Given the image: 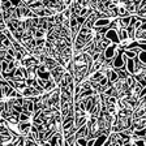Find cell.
Listing matches in <instances>:
<instances>
[{
	"instance_id": "obj_31",
	"label": "cell",
	"mask_w": 146,
	"mask_h": 146,
	"mask_svg": "<svg viewBox=\"0 0 146 146\" xmlns=\"http://www.w3.org/2000/svg\"><path fill=\"white\" fill-rule=\"evenodd\" d=\"M13 110L17 111V112H22V111H24V110H22V106H20V104H13Z\"/></svg>"
},
{
	"instance_id": "obj_34",
	"label": "cell",
	"mask_w": 146,
	"mask_h": 146,
	"mask_svg": "<svg viewBox=\"0 0 146 146\" xmlns=\"http://www.w3.org/2000/svg\"><path fill=\"white\" fill-rule=\"evenodd\" d=\"M3 107H4V102H1V100H0V110L3 108Z\"/></svg>"
},
{
	"instance_id": "obj_3",
	"label": "cell",
	"mask_w": 146,
	"mask_h": 146,
	"mask_svg": "<svg viewBox=\"0 0 146 146\" xmlns=\"http://www.w3.org/2000/svg\"><path fill=\"white\" fill-rule=\"evenodd\" d=\"M43 64L46 65L47 70H51V69H54L55 67H58V65H59L58 61L55 60L54 58H51V56H46V58H44V61H43Z\"/></svg>"
},
{
	"instance_id": "obj_4",
	"label": "cell",
	"mask_w": 146,
	"mask_h": 146,
	"mask_svg": "<svg viewBox=\"0 0 146 146\" xmlns=\"http://www.w3.org/2000/svg\"><path fill=\"white\" fill-rule=\"evenodd\" d=\"M125 69L129 74H133L134 73V63H133V59L128 58L127 61H125Z\"/></svg>"
},
{
	"instance_id": "obj_26",
	"label": "cell",
	"mask_w": 146,
	"mask_h": 146,
	"mask_svg": "<svg viewBox=\"0 0 146 146\" xmlns=\"http://www.w3.org/2000/svg\"><path fill=\"white\" fill-rule=\"evenodd\" d=\"M93 25H94V24H93V22H91L90 20H88V18H86L85 22H84V24H82L81 26H85V27H88V29H93Z\"/></svg>"
},
{
	"instance_id": "obj_20",
	"label": "cell",
	"mask_w": 146,
	"mask_h": 146,
	"mask_svg": "<svg viewBox=\"0 0 146 146\" xmlns=\"http://www.w3.org/2000/svg\"><path fill=\"white\" fill-rule=\"evenodd\" d=\"M18 121H30V116L26 112H20L18 115Z\"/></svg>"
},
{
	"instance_id": "obj_10",
	"label": "cell",
	"mask_w": 146,
	"mask_h": 146,
	"mask_svg": "<svg viewBox=\"0 0 146 146\" xmlns=\"http://www.w3.org/2000/svg\"><path fill=\"white\" fill-rule=\"evenodd\" d=\"M107 137H108V134H106V133H100L99 136L95 137V143H94V145H103L104 141L107 140Z\"/></svg>"
},
{
	"instance_id": "obj_7",
	"label": "cell",
	"mask_w": 146,
	"mask_h": 146,
	"mask_svg": "<svg viewBox=\"0 0 146 146\" xmlns=\"http://www.w3.org/2000/svg\"><path fill=\"white\" fill-rule=\"evenodd\" d=\"M116 31H117V36H119V40H120V42L128 39V35H127V30H125V27H119V29H116Z\"/></svg>"
},
{
	"instance_id": "obj_28",
	"label": "cell",
	"mask_w": 146,
	"mask_h": 146,
	"mask_svg": "<svg viewBox=\"0 0 146 146\" xmlns=\"http://www.w3.org/2000/svg\"><path fill=\"white\" fill-rule=\"evenodd\" d=\"M61 13H63L64 18H69V17H70V9L68 8V7H67V8H65V9H64V11H63V12H61Z\"/></svg>"
},
{
	"instance_id": "obj_36",
	"label": "cell",
	"mask_w": 146,
	"mask_h": 146,
	"mask_svg": "<svg viewBox=\"0 0 146 146\" xmlns=\"http://www.w3.org/2000/svg\"><path fill=\"white\" fill-rule=\"evenodd\" d=\"M0 1H1V3H3V1H7V0H0Z\"/></svg>"
},
{
	"instance_id": "obj_27",
	"label": "cell",
	"mask_w": 146,
	"mask_h": 146,
	"mask_svg": "<svg viewBox=\"0 0 146 146\" xmlns=\"http://www.w3.org/2000/svg\"><path fill=\"white\" fill-rule=\"evenodd\" d=\"M91 29H88V27H85V26H81L80 27V31L78 33H81V34H89V33H91Z\"/></svg>"
},
{
	"instance_id": "obj_22",
	"label": "cell",
	"mask_w": 146,
	"mask_h": 146,
	"mask_svg": "<svg viewBox=\"0 0 146 146\" xmlns=\"http://www.w3.org/2000/svg\"><path fill=\"white\" fill-rule=\"evenodd\" d=\"M107 112L111 113V115H115L116 113V104H107Z\"/></svg>"
},
{
	"instance_id": "obj_29",
	"label": "cell",
	"mask_w": 146,
	"mask_h": 146,
	"mask_svg": "<svg viewBox=\"0 0 146 146\" xmlns=\"http://www.w3.org/2000/svg\"><path fill=\"white\" fill-rule=\"evenodd\" d=\"M76 20H77V24H78L80 26H81V25L84 24V22H85L86 17H84V16H77V17H76Z\"/></svg>"
},
{
	"instance_id": "obj_24",
	"label": "cell",
	"mask_w": 146,
	"mask_h": 146,
	"mask_svg": "<svg viewBox=\"0 0 146 146\" xmlns=\"http://www.w3.org/2000/svg\"><path fill=\"white\" fill-rule=\"evenodd\" d=\"M0 7H1V9H3V11H7V9H9L11 7H12V4H11V1H9V0H7V1H3Z\"/></svg>"
},
{
	"instance_id": "obj_19",
	"label": "cell",
	"mask_w": 146,
	"mask_h": 146,
	"mask_svg": "<svg viewBox=\"0 0 146 146\" xmlns=\"http://www.w3.org/2000/svg\"><path fill=\"white\" fill-rule=\"evenodd\" d=\"M86 142H88V140H86L85 137H78V138H76L74 146H86Z\"/></svg>"
},
{
	"instance_id": "obj_5",
	"label": "cell",
	"mask_w": 146,
	"mask_h": 146,
	"mask_svg": "<svg viewBox=\"0 0 146 146\" xmlns=\"http://www.w3.org/2000/svg\"><path fill=\"white\" fill-rule=\"evenodd\" d=\"M86 121H88V117H86V115H82V116H78V117H74V127L80 128L81 125L86 124Z\"/></svg>"
},
{
	"instance_id": "obj_9",
	"label": "cell",
	"mask_w": 146,
	"mask_h": 146,
	"mask_svg": "<svg viewBox=\"0 0 146 146\" xmlns=\"http://www.w3.org/2000/svg\"><path fill=\"white\" fill-rule=\"evenodd\" d=\"M113 69H115V72L117 73L119 78H123V80H125L128 76H129V73L127 72V69H125V68H113Z\"/></svg>"
},
{
	"instance_id": "obj_32",
	"label": "cell",
	"mask_w": 146,
	"mask_h": 146,
	"mask_svg": "<svg viewBox=\"0 0 146 146\" xmlns=\"http://www.w3.org/2000/svg\"><path fill=\"white\" fill-rule=\"evenodd\" d=\"M104 60H106V58H104V54H103V52H100V54H99V58H98V61L103 63Z\"/></svg>"
},
{
	"instance_id": "obj_14",
	"label": "cell",
	"mask_w": 146,
	"mask_h": 146,
	"mask_svg": "<svg viewBox=\"0 0 146 146\" xmlns=\"http://www.w3.org/2000/svg\"><path fill=\"white\" fill-rule=\"evenodd\" d=\"M102 76H103V73L100 72V70H95V72L91 73V76H90V78H89V80H93V81H98V80H99Z\"/></svg>"
},
{
	"instance_id": "obj_6",
	"label": "cell",
	"mask_w": 146,
	"mask_h": 146,
	"mask_svg": "<svg viewBox=\"0 0 146 146\" xmlns=\"http://www.w3.org/2000/svg\"><path fill=\"white\" fill-rule=\"evenodd\" d=\"M119 27H127L131 21V16H125V17H117Z\"/></svg>"
},
{
	"instance_id": "obj_23",
	"label": "cell",
	"mask_w": 146,
	"mask_h": 146,
	"mask_svg": "<svg viewBox=\"0 0 146 146\" xmlns=\"http://www.w3.org/2000/svg\"><path fill=\"white\" fill-rule=\"evenodd\" d=\"M12 36L15 38L16 40H17V42H20V40L22 39V33H21V31H18V30H15L12 33Z\"/></svg>"
},
{
	"instance_id": "obj_2",
	"label": "cell",
	"mask_w": 146,
	"mask_h": 146,
	"mask_svg": "<svg viewBox=\"0 0 146 146\" xmlns=\"http://www.w3.org/2000/svg\"><path fill=\"white\" fill-rule=\"evenodd\" d=\"M104 36H106L107 39H110L112 43H120V40H119V36H117V31H116V29H108V30L106 31V34H104Z\"/></svg>"
},
{
	"instance_id": "obj_33",
	"label": "cell",
	"mask_w": 146,
	"mask_h": 146,
	"mask_svg": "<svg viewBox=\"0 0 146 146\" xmlns=\"http://www.w3.org/2000/svg\"><path fill=\"white\" fill-rule=\"evenodd\" d=\"M9 1H11L12 7H18V4H20V1H21V0H9Z\"/></svg>"
},
{
	"instance_id": "obj_21",
	"label": "cell",
	"mask_w": 146,
	"mask_h": 146,
	"mask_svg": "<svg viewBox=\"0 0 146 146\" xmlns=\"http://www.w3.org/2000/svg\"><path fill=\"white\" fill-rule=\"evenodd\" d=\"M110 29H119V21H117V17H115L113 20H111L108 24Z\"/></svg>"
},
{
	"instance_id": "obj_13",
	"label": "cell",
	"mask_w": 146,
	"mask_h": 146,
	"mask_svg": "<svg viewBox=\"0 0 146 146\" xmlns=\"http://www.w3.org/2000/svg\"><path fill=\"white\" fill-rule=\"evenodd\" d=\"M36 77L43 78V80H48L50 77H51V74H50V70H43V72H38V73H36Z\"/></svg>"
},
{
	"instance_id": "obj_25",
	"label": "cell",
	"mask_w": 146,
	"mask_h": 146,
	"mask_svg": "<svg viewBox=\"0 0 146 146\" xmlns=\"http://www.w3.org/2000/svg\"><path fill=\"white\" fill-rule=\"evenodd\" d=\"M44 42H46L44 38H35V46H38V47H43Z\"/></svg>"
},
{
	"instance_id": "obj_15",
	"label": "cell",
	"mask_w": 146,
	"mask_h": 146,
	"mask_svg": "<svg viewBox=\"0 0 146 146\" xmlns=\"http://www.w3.org/2000/svg\"><path fill=\"white\" fill-rule=\"evenodd\" d=\"M137 58H138V60H140L141 63L146 64V51L145 50H141V51L137 54Z\"/></svg>"
},
{
	"instance_id": "obj_8",
	"label": "cell",
	"mask_w": 146,
	"mask_h": 146,
	"mask_svg": "<svg viewBox=\"0 0 146 146\" xmlns=\"http://www.w3.org/2000/svg\"><path fill=\"white\" fill-rule=\"evenodd\" d=\"M110 21H111V18L100 17V18H98L97 21L94 22V25H93V26H107V25L110 24Z\"/></svg>"
},
{
	"instance_id": "obj_17",
	"label": "cell",
	"mask_w": 146,
	"mask_h": 146,
	"mask_svg": "<svg viewBox=\"0 0 146 146\" xmlns=\"http://www.w3.org/2000/svg\"><path fill=\"white\" fill-rule=\"evenodd\" d=\"M44 34H46V30L36 27L35 31H34V38H44Z\"/></svg>"
},
{
	"instance_id": "obj_1",
	"label": "cell",
	"mask_w": 146,
	"mask_h": 146,
	"mask_svg": "<svg viewBox=\"0 0 146 146\" xmlns=\"http://www.w3.org/2000/svg\"><path fill=\"white\" fill-rule=\"evenodd\" d=\"M116 48H117V43H110L103 51L104 58L106 59H112L113 55H115V52H116Z\"/></svg>"
},
{
	"instance_id": "obj_30",
	"label": "cell",
	"mask_w": 146,
	"mask_h": 146,
	"mask_svg": "<svg viewBox=\"0 0 146 146\" xmlns=\"http://www.w3.org/2000/svg\"><path fill=\"white\" fill-rule=\"evenodd\" d=\"M30 21H31V26L36 27L38 26V22H39V17H33V18H30Z\"/></svg>"
},
{
	"instance_id": "obj_16",
	"label": "cell",
	"mask_w": 146,
	"mask_h": 146,
	"mask_svg": "<svg viewBox=\"0 0 146 146\" xmlns=\"http://www.w3.org/2000/svg\"><path fill=\"white\" fill-rule=\"evenodd\" d=\"M72 51H73L72 47H68V46H67V47H65V48H64L60 54L64 55V56H68V58H72V56H73V52Z\"/></svg>"
},
{
	"instance_id": "obj_35",
	"label": "cell",
	"mask_w": 146,
	"mask_h": 146,
	"mask_svg": "<svg viewBox=\"0 0 146 146\" xmlns=\"http://www.w3.org/2000/svg\"><path fill=\"white\" fill-rule=\"evenodd\" d=\"M1 12H3V9H1V7H0V17H1Z\"/></svg>"
},
{
	"instance_id": "obj_12",
	"label": "cell",
	"mask_w": 146,
	"mask_h": 146,
	"mask_svg": "<svg viewBox=\"0 0 146 146\" xmlns=\"http://www.w3.org/2000/svg\"><path fill=\"white\" fill-rule=\"evenodd\" d=\"M63 20H64V16H63V13H56V15L54 16V24L55 25H61V22H63Z\"/></svg>"
},
{
	"instance_id": "obj_11",
	"label": "cell",
	"mask_w": 146,
	"mask_h": 146,
	"mask_svg": "<svg viewBox=\"0 0 146 146\" xmlns=\"http://www.w3.org/2000/svg\"><path fill=\"white\" fill-rule=\"evenodd\" d=\"M129 145L134 146H145L146 145V138H136V140H131Z\"/></svg>"
},
{
	"instance_id": "obj_18",
	"label": "cell",
	"mask_w": 146,
	"mask_h": 146,
	"mask_svg": "<svg viewBox=\"0 0 146 146\" xmlns=\"http://www.w3.org/2000/svg\"><path fill=\"white\" fill-rule=\"evenodd\" d=\"M125 9L129 12V15H134V13H136V11H137V7L134 5L133 3H129L128 5H125Z\"/></svg>"
}]
</instances>
